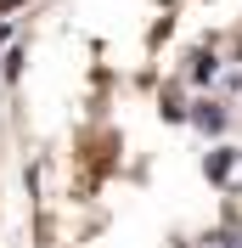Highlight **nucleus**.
I'll list each match as a JSON object with an SVG mask.
<instances>
[{
    "instance_id": "1",
    "label": "nucleus",
    "mask_w": 242,
    "mask_h": 248,
    "mask_svg": "<svg viewBox=\"0 0 242 248\" xmlns=\"http://www.w3.org/2000/svg\"><path fill=\"white\" fill-rule=\"evenodd\" d=\"M192 119H197V130H226V113L214 108V102H197V113H192Z\"/></svg>"
}]
</instances>
